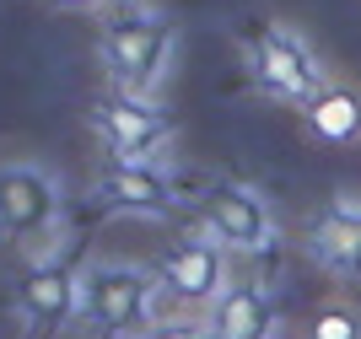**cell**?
I'll use <instances>...</instances> for the list:
<instances>
[{"instance_id": "1", "label": "cell", "mask_w": 361, "mask_h": 339, "mask_svg": "<svg viewBox=\"0 0 361 339\" xmlns=\"http://www.w3.org/2000/svg\"><path fill=\"white\" fill-rule=\"evenodd\" d=\"M173 44H178V32L162 27L151 11L124 16L103 38V70L119 81V92H135V97L157 103V87H162V70L173 59Z\"/></svg>"}, {"instance_id": "2", "label": "cell", "mask_w": 361, "mask_h": 339, "mask_svg": "<svg viewBox=\"0 0 361 339\" xmlns=\"http://www.w3.org/2000/svg\"><path fill=\"white\" fill-rule=\"evenodd\" d=\"M324 59H318V49L302 38L297 27H286V22H275V27L259 32L254 44V87L264 92V97H275V103H291V108H307L324 92Z\"/></svg>"}, {"instance_id": "3", "label": "cell", "mask_w": 361, "mask_h": 339, "mask_svg": "<svg viewBox=\"0 0 361 339\" xmlns=\"http://www.w3.org/2000/svg\"><path fill=\"white\" fill-rule=\"evenodd\" d=\"M205 226L221 242L226 253H270L281 242V226H275V210L264 205V194L248 189V183H216L205 194Z\"/></svg>"}, {"instance_id": "4", "label": "cell", "mask_w": 361, "mask_h": 339, "mask_svg": "<svg viewBox=\"0 0 361 339\" xmlns=\"http://www.w3.org/2000/svg\"><path fill=\"white\" fill-rule=\"evenodd\" d=\"M151 296H157V281L135 264H103L87 269V318L103 334H124L135 328L151 312Z\"/></svg>"}, {"instance_id": "5", "label": "cell", "mask_w": 361, "mask_h": 339, "mask_svg": "<svg viewBox=\"0 0 361 339\" xmlns=\"http://www.w3.org/2000/svg\"><path fill=\"white\" fill-rule=\"evenodd\" d=\"M97 124H103V135H108L114 162H157V151H162V140H167L162 108L151 103V97H135V92L108 97Z\"/></svg>"}, {"instance_id": "6", "label": "cell", "mask_w": 361, "mask_h": 339, "mask_svg": "<svg viewBox=\"0 0 361 339\" xmlns=\"http://www.w3.org/2000/svg\"><path fill=\"white\" fill-rule=\"evenodd\" d=\"M162 285L178 302H195V307H216L226 291H232V264H226L221 242H183L162 259Z\"/></svg>"}, {"instance_id": "7", "label": "cell", "mask_w": 361, "mask_h": 339, "mask_svg": "<svg viewBox=\"0 0 361 339\" xmlns=\"http://www.w3.org/2000/svg\"><path fill=\"white\" fill-rule=\"evenodd\" d=\"M0 221L11 232H44L60 221V178L38 162H11L0 173Z\"/></svg>"}, {"instance_id": "8", "label": "cell", "mask_w": 361, "mask_h": 339, "mask_svg": "<svg viewBox=\"0 0 361 339\" xmlns=\"http://www.w3.org/2000/svg\"><path fill=\"white\" fill-rule=\"evenodd\" d=\"M307 259L324 264L329 275H361V199L356 194H340L313 226H307Z\"/></svg>"}, {"instance_id": "9", "label": "cell", "mask_w": 361, "mask_h": 339, "mask_svg": "<svg viewBox=\"0 0 361 339\" xmlns=\"http://www.w3.org/2000/svg\"><path fill=\"white\" fill-rule=\"evenodd\" d=\"M97 199L114 210H146V216H157V210L173 205V183H167V173L157 162H114L97 178Z\"/></svg>"}, {"instance_id": "10", "label": "cell", "mask_w": 361, "mask_h": 339, "mask_svg": "<svg viewBox=\"0 0 361 339\" xmlns=\"http://www.w3.org/2000/svg\"><path fill=\"white\" fill-rule=\"evenodd\" d=\"M302 118H307V135H313V140L345 151V146L361 140V92L345 87V81H324V92L302 108Z\"/></svg>"}, {"instance_id": "11", "label": "cell", "mask_w": 361, "mask_h": 339, "mask_svg": "<svg viewBox=\"0 0 361 339\" xmlns=\"http://www.w3.org/2000/svg\"><path fill=\"white\" fill-rule=\"evenodd\" d=\"M275 334V302L264 285H232L211 307V339H270Z\"/></svg>"}, {"instance_id": "12", "label": "cell", "mask_w": 361, "mask_h": 339, "mask_svg": "<svg viewBox=\"0 0 361 339\" xmlns=\"http://www.w3.org/2000/svg\"><path fill=\"white\" fill-rule=\"evenodd\" d=\"M75 307V269H32L27 285H22V302H16V312H22V323H60V318H71Z\"/></svg>"}, {"instance_id": "13", "label": "cell", "mask_w": 361, "mask_h": 339, "mask_svg": "<svg viewBox=\"0 0 361 339\" xmlns=\"http://www.w3.org/2000/svg\"><path fill=\"white\" fill-rule=\"evenodd\" d=\"M307 339H361V318L334 302V307H324L313 323H307Z\"/></svg>"}, {"instance_id": "14", "label": "cell", "mask_w": 361, "mask_h": 339, "mask_svg": "<svg viewBox=\"0 0 361 339\" xmlns=\"http://www.w3.org/2000/svg\"><path fill=\"white\" fill-rule=\"evenodd\" d=\"M146 339H211V318L205 323H157Z\"/></svg>"}, {"instance_id": "15", "label": "cell", "mask_w": 361, "mask_h": 339, "mask_svg": "<svg viewBox=\"0 0 361 339\" xmlns=\"http://www.w3.org/2000/svg\"><path fill=\"white\" fill-rule=\"evenodd\" d=\"M54 6H60V11H97L103 0H54Z\"/></svg>"}]
</instances>
